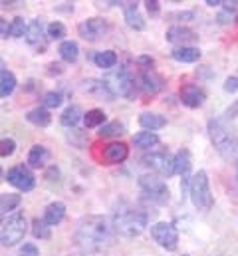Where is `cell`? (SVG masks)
<instances>
[{
  "mask_svg": "<svg viewBox=\"0 0 238 256\" xmlns=\"http://www.w3.org/2000/svg\"><path fill=\"white\" fill-rule=\"evenodd\" d=\"M137 64L147 66V68L151 70V66H153V58H149V56H139V58H137Z\"/></svg>",
  "mask_w": 238,
  "mask_h": 256,
  "instance_id": "cell-45",
  "label": "cell"
},
{
  "mask_svg": "<svg viewBox=\"0 0 238 256\" xmlns=\"http://www.w3.org/2000/svg\"><path fill=\"white\" fill-rule=\"evenodd\" d=\"M114 226L121 236H139L147 226V214L131 204H119L118 210H114Z\"/></svg>",
  "mask_w": 238,
  "mask_h": 256,
  "instance_id": "cell-2",
  "label": "cell"
},
{
  "mask_svg": "<svg viewBox=\"0 0 238 256\" xmlns=\"http://www.w3.org/2000/svg\"><path fill=\"white\" fill-rule=\"evenodd\" d=\"M165 38H167V42H171V44H188V42H194L198 36L190 30V28H184V26H173V28H169L167 32H165Z\"/></svg>",
  "mask_w": 238,
  "mask_h": 256,
  "instance_id": "cell-14",
  "label": "cell"
},
{
  "mask_svg": "<svg viewBox=\"0 0 238 256\" xmlns=\"http://www.w3.org/2000/svg\"><path fill=\"white\" fill-rule=\"evenodd\" d=\"M123 133H125V128H123L119 122H110V124L102 126L100 131H98L100 137H119V135H123Z\"/></svg>",
  "mask_w": 238,
  "mask_h": 256,
  "instance_id": "cell-33",
  "label": "cell"
},
{
  "mask_svg": "<svg viewBox=\"0 0 238 256\" xmlns=\"http://www.w3.org/2000/svg\"><path fill=\"white\" fill-rule=\"evenodd\" d=\"M62 72H64V68H62V64H58V62L48 64V74H62Z\"/></svg>",
  "mask_w": 238,
  "mask_h": 256,
  "instance_id": "cell-44",
  "label": "cell"
},
{
  "mask_svg": "<svg viewBox=\"0 0 238 256\" xmlns=\"http://www.w3.org/2000/svg\"><path fill=\"white\" fill-rule=\"evenodd\" d=\"M0 34H2V38H8L10 36V24H6L4 18L0 20Z\"/></svg>",
  "mask_w": 238,
  "mask_h": 256,
  "instance_id": "cell-43",
  "label": "cell"
},
{
  "mask_svg": "<svg viewBox=\"0 0 238 256\" xmlns=\"http://www.w3.org/2000/svg\"><path fill=\"white\" fill-rule=\"evenodd\" d=\"M20 194H14V192H2V196H0V210H2V214H6V212H12L18 204H20Z\"/></svg>",
  "mask_w": 238,
  "mask_h": 256,
  "instance_id": "cell-31",
  "label": "cell"
},
{
  "mask_svg": "<svg viewBox=\"0 0 238 256\" xmlns=\"http://www.w3.org/2000/svg\"><path fill=\"white\" fill-rule=\"evenodd\" d=\"M94 62H96L98 68H102V70H112V68H116V64H118V54L114 50H104V52H98L94 56Z\"/></svg>",
  "mask_w": 238,
  "mask_h": 256,
  "instance_id": "cell-28",
  "label": "cell"
},
{
  "mask_svg": "<svg viewBox=\"0 0 238 256\" xmlns=\"http://www.w3.org/2000/svg\"><path fill=\"white\" fill-rule=\"evenodd\" d=\"M62 102H64V96L60 92H48L44 96V108L46 110H56L62 106Z\"/></svg>",
  "mask_w": 238,
  "mask_h": 256,
  "instance_id": "cell-35",
  "label": "cell"
},
{
  "mask_svg": "<svg viewBox=\"0 0 238 256\" xmlns=\"http://www.w3.org/2000/svg\"><path fill=\"white\" fill-rule=\"evenodd\" d=\"M236 116H238V100L230 106V108H228V110H226V120H234Z\"/></svg>",
  "mask_w": 238,
  "mask_h": 256,
  "instance_id": "cell-42",
  "label": "cell"
},
{
  "mask_svg": "<svg viewBox=\"0 0 238 256\" xmlns=\"http://www.w3.org/2000/svg\"><path fill=\"white\" fill-rule=\"evenodd\" d=\"M76 244L86 252H98L102 250L110 240V226L108 220L100 214L84 216L76 226Z\"/></svg>",
  "mask_w": 238,
  "mask_h": 256,
  "instance_id": "cell-1",
  "label": "cell"
},
{
  "mask_svg": "<svg viewBox=\"0 0 238 256\" xmlns=\"http://www.w3.org/2000/svg\"><path fill=\"white\" fill-rule=\"evenodd\" d=\"M133 143H135V147H139V149H151L153 145L159 143V137H157V133H153V131H139V133L133 137Z\"/></svg>",
  "mask_w": 238,
  "mask_h": 256,
  "instance_id": "cell-29",
  "label": "cell"
},
{
  "mask_svg": "<svg viewBox=\"0 0 238 256\" xmlns=\"http://www.w3.org/2000/svg\"><path fill=\"white\" fill-rule=\"evenodd\" d=\"M84 116H86V114L82 112V108H80V106H70V108H66V110H64V114H62L60 122H62V126H66V128H76Z\"/></svg>",
  "mask_w": 238,
  "mask_h": 256,
  "instance_id": "cell-25",
  "label": "cell"
},
{
  "mask_svg": "<svg viewBox=\"0 0 238 256\" xmlns=\"http://www.w3.org/2000/svg\"><path fill=\"white\" fill-rule=\"evenodd\" d=\"M26 120H28L30 124L38 126V128H48L50 122H52V116H50V112H48L46 108H34V110L28 112Z\"/></svg>",
  "mask_w": 238,
  "mask_h": 256,
  "instance_id": "cell-24",
  "label": "cell"
},
{
  "mask_svg": "<svg viewBox=\"0 0 238 256\" xmlns=\"http://www.w3.org/2000/svg\"><path fill=\"white\" fill-rule=\"evenodd\" d=\"M139 187L149 200H153L157 204H165L169 200V187L163 183V179H159L155 175H141Z\"/></svg>",
  "mask_w": 238,
  "mask_h": 256,
  "instance_id": "cell-7",
  "label": "cell"
},
{
  "mask_svg": "<svg viewBox=\"0 0 238 256\" xmlns=\"http://www.w3.org/2000/svg\"><path fill=\"white\" fill-rule=\"evenodd\" d=\"M204 100H206V94H204L202 88H198L196 84H186V86L180 88V102H182L186 108L196 110V108H200V106L204 104Z\"/></svg>",
  "mask_w": 238,
  "mask_h": 256,
  "instance_id": "cell-12",
  "label": "cell"
},
{
  "mask_svg": "<svg viewBox=\"0 0 238 256\" xmlns=\"http://www.w3.org/2000/svg\"><path fill=\"white\" fill-rule=\"evenodd\" d=\"M141 88L147 94H157V92L163 90V78L155 70H145L141 74Z\"/></svg>",
  "mask_w": 238,
  "mask_h": 256,
  "instance_id": "cell-15",
  "label": "cell"
},
{
  "mask_svg": "<svg viewBox=\"0 0 238 256\" xmlns=\"http://www.w3.org/2000/svg\"><path fill=\"white\" fill-rule=\"evenodd\" d=\"M64 216H66V204L64 202H50L48 206H46V210H44V220L50 224V226H56L60 224L62 220H64Z\"/></svg>",
  "mask_w": 238,
  "mask_h": 256,
  "instance_id": "cell-18",
  "label": "cell"
},
{
  "mask_svg": "<svg viewBox=\"0 0 238 256\" xmlns=\"http://www.w3.org/2000/svg\"><path fill=\"white\" fill-rule=\"evenodd\" d=\"M58 177H60L58 167H50V169L46 171V179H48V181H58Z\"/></svg>",
  "mask_w": 238,
  "mask_h": 256,
  "instance_id": "cell-40",
  "label": "cell"
},
{
  "mask_svg": "<svg viewBox=\"0 0 238 256\" xmlns=\"http://www.w3.org/2000/svg\"><path fill=\"white\" fill-rule=\"evenodd\" d=\"M26 30H28V24L24 22V18H14L12 24H10V38L26 36Z\"/></svg>",
  "mask_w": 238,
  "mask_h": 256,
  "instance_id": "cell-34",
  "label": "cell"
},
{
  "mask_svg": "<svg viewBox=\"0 0 238 256\" xmlns=\"http://www.w3.org/2000/svg\"><path fill=\"white\" fill-rule=\"evenodd\" d=\"M192 167V159H190V153L186 149H178L177 155H175V173L180 175L182 179L188 177V171Z\"/></svg>",
  "mask_w": 238,
  "mask_h": 256,
  "instance_id": "cell-23",
  "label": "cell"
},
{
  "mask_svg": "<svg viewBox=\"0 0 238 256\" xmlns=\"http://www.w3.org/2000/svg\"><path fill=\"white\" fill-rule=\"evenodd\" d=\"M123 8H125V22H127V26L133 28V30H143L145 28V20L139 14L137 2H125Z\"/></svg>",
  "mask_w": 238,
  "mask_h": 256,
  "instance_id": "cell-16",
  "label": "cell"
},
{
  "mask_svg": "<svg viewBox=\"0 0 238 256\" xmlns=\"http://www.w3.org/2000/svg\"><path fill=\"white\" fill-rule=\"evenodd\" d=\"M46 32H48V38L50 40H62L66 36V26L62 22H52V24H48Z\"/></svg>",
  "mask_w": 238,
  "mask_h": 256,
  "instance_id": "cell-36",
  "label": "cell"
},
{
  "mask_svg": "<svg viewBox=\"0 0 238 256\" xmlns=\"http://www.w3.org/2000/svg\"><path fill=\"white\" fill-rule=\"evenodd\" d=\"M206 4L208 6H220V4H224L222 0H206Z\"/></svg>",
  "mask_w": 238,
  "mask_h": 256,
  "instance_id": "cell-46",
  "label": "cell"
},
{
  "mask_svg": "<svg viewBox=\"0 0 238 256\" xmlns=\"http://www.w3.org/2000/svg\"><path fill=\"white\" fill-rule=\"evenodd\" d=\"M58 52H60V58L64 62H68V64H74L78 60V56H80V48H78V44L74 40H64L60 44Z\"/></svg>",
  "mask_w": 238,
  "mask_h": 256,
  "instance_id": "cell-26",
  "label": "cell"
},
{
  "mask_svg": "<svg viewBox=\"0 0 238 256\" xmlns=\"http://www.w3.org/2000/svg\"><path fill=\"white\" fill-rule=\"evenodd\" d=\"M108 30H110V26H108V22L102 20V18H88V20H84V22L78 26L80 36H82L84 40H88V42H98L100 38H104V36L108 34Z\"/></svg>",
  "mask_w": 238,
  "mask_h": 256,
  "instance_id": "cell-11",
  "label": "cell"
},
{
  "mask_svg": "<svg viewBox=\"0 0 238 256\" xmlns=\"http://www.w3.org/2000/svg\"><path fill=\"white\" fill-rule=\"evenodd\" d=\"M108 84V88L112 90L114 96H123V98H135L137 90H135V80L129 74V70L119 68L116 74H112L108 80H104Z\"/></svg>",
  "mask_w": 238,
  "mask_h": 256,
  "instance_id": "cell-6",
  "label": "cell"
},
{
  "mask_svg": "<svg viewBox=\"0 0 238 256\" xmlns=\"http://www.w3.org/2000/svg\"><path fill=\"white\" fill-rule=\"evenodd\" d=\"M145 6H147V10H149V14H157V12H159V2H157V0H147Z\"/></svg>",
  "mask_w": 238,
  "mask_h": 256,
  "instance_id": "cell-41",
  "label": "cell"
},
{
  "mask_svg": "<svg viewBox=\"0 0 238 256\" xmlns=\"http://www.w3.org/2000/svg\"><path fill=\"white\" fill-rule=\"evenodd\" d=\"M224 92H228V94H234L238 92V78L236 76H232V78H226V82H224Z\"/></svg>",
  "mask_w": 238,
  "mask_h": 256,
  "instance_id": "cell-39",
  "label": "cell"
},
{
  "mask_svg": "<svg viewBox=\"0 0 238 256\" xmlns=\"http://www.w3.org/2000/svg\"><path fill=\"white\" fill-rule=\"evenodd\" d=\"M48 159H50V151H48L44 145H34V147L30 149V153H28V165H30L32 169H42V167H46Z\"/></svg>",
  "mask_w": 238,
  "mask_h": 256,
  "instance_id": "cell-17",
  "label": "cell"
},
{
  "mask_svg": "<svg viewBox=\"0 0 238 256\" xmlns=\"http://www.w3.org/2000/svg\"><path fill=\"white\" fill-rule=\"evenodd\" d=\"M208 135L224 159H238V135L222 120H208Z\"/></svg>",
  "mask_w": 238,
  "mask_h": 256,
  "instance_id": "cell-3",
  "label": "cell"
},
{
  "mask_svg": "<svg viewBox=\"0 0 238 256\" xmlns=\"http://www.w3.org/2000/svg\"><path fill=\"white\" fill-rule=\"evenodd\" d=\"M151 236L153 240L165 248V250H175L178 246V230L173 222H157L151 226Z\"/></svg>",
  "mask_w": 238,
  "mask_h": 256,
  "instance_id": "cell-9",
  "label": "cell"
},
{
  "mask_svg": "<svg viewBox=\"0 0 238 256\" xmlns=\"http://www.w3.org/2000/svg\"><path fill=\"white\" fill-rule=\"evenodd\" d=\"M32 234L36 236V238H50V224L44 220V218H34L32 220Z\"/></svg>",
  "mask_w": 238,
  "mask_h": 256,
  "instance_id": "cell-32",
  "label": "cell"
},
{
  "mask_svg": "<svg viewBox=\"0 0 238 256\" xmlns=\"http://www.w3.org/2000/svg\"><path fill=\"white\" fill-rule=\"evenodd\" d=\"M28 230L26 216L22 212H12L8 218H4L2 228H0V242L2 246H14L18 244Z\"/></svg>",
  "mask_w": 238,
  "mask_h": 256,
  "instance_id": "cell-5",
  "label": "cell"
},
{
  "mask_svg": "<svg viewBox=\"0 0 238 256\" xmlns=\"http://www.w3.org/2000/svg\"><path fill=\"white\" fill-rule=\"evenodd\" d=\"M14 151H16V141L10 139V137H4V139L0 141V155H2V157H10Z\"/></svg>",
  "mask_w": 238,
  "mask_h": 256,
  "instance_id": "cell-37",
  "label": "cell"
},
{
  "mask_svg": "<svg viewBox=\"0 0 238 256\" xmlns=\"http://www.w3.org/2000/svg\"><path fill=\"white\" fill-rule=\"evenodd\" d=\"M108 118H106V114L102 112V110H90L86 116H84V122H86V128L94 129V128H102V126H106L108 122H106Z\"/></svg>",
  "mask_w": 238,
  "mask_h": 256,
  "instance_id": "cell-30",
  "label": "cell"
},
{
  "mask_svg": "<svg viewBox=\"0 0 238 256\" xmlns=\"http://www.w3.org/2000/svg\"><path fill=\"white\" fill-rule=\"evenodd\" d=\"M139 126L147 131H155V129H161L167 126V120L165 116L161 114H151V112H145L139 116Z\"/></svg>",
  "mask_w": 238,
  "mask_h": 256,
  "instance_id": "cell-20",
  "label": "cell"
},
{
  "mask_svg": "<svg viewBox=\"0 0 238 256\" xmlns=\"http://www.w3.org/2000/svg\"><path fill=\"white\" fill-rule=\"evenodd\" d=\"M127 155H129V147L125 143H121V141H114V143L104 147L102 159H104L106 165H119V163H123L127 159Z\"/></svg>",
  "mask_w": 238,
  "mask_h": 256,
  "instance_id": "cell-13",
  "label": "cell"
},
{
  "mask_svg": "<svg viewBox=\"0 0 238 256\" xmlns=\"http://www.w3.org/2000/svg\"><path fill=\"white\" fill-rule=\"evenodd\" d=\"M14 90H16V78L6 66L2 64V70H0V96L8 98V96H12Z\"/></svg>",
  "mask_w": 238,
  "mask_h": 256,
  "instance_id": "cell-22",
  "label": "cell"
},
{
  "mask_svg": "<svg viewBox=\"0 0 238 256\" xmlns=\"http://www.w3.org/2000/svg\"><path fill=\"white\" fill-rule=\"evenodd\" d=\"M171 56L177 60V62H182V64H192L196 60H200V50L194 48V46H178L171 52Z\"/></svg>",
  "mask_w": 238,
  "mask_h": 256,
  "instance_id": "cell-19",
  "label": "cell"
},
{
  "mask_svg": "<svg viewBox=\"0 0 238 256\" xmlns=\"http://www.w3.org/2000/svg\"><path fill=\"white\" fill-rule=\"evenodd\" d=\"M6 181H8L12 187H16L18 191H24V192L32 191V189L36 187V177H34V173H32L28 167H24V165H16V167L8 169Z\"/></svg>",
  "mask_w": 238,
  "mask_h": 256,
  "instance_id": "cell-10",
  "label": "cell"
},
{
  "mask_svg": "<svg viewBox=\"0 0 238 256\" xmlns=\"http://www.w3.org/2000/svg\"><path fill=\"white\" fill-rule=\"evenodd\" d=\"M84 90L88 94H94V96H100V98H106V100L114 98L112 90L108 88V84L104 80H88V82H84Z\"/></svg>",
  "mask_w": 238,
  "mask_h": 256,
  "instance_id": "cell-21",
  "label": "cell"
},
{
  "mask_svg": "<svg viewBox=\"0 0 238 256\" xmlns=\"http://www.w3.org/2000/svg\"><path fill=\"white\" fill-rule=\"evenodd\" d=\"M42 36H44V22L42 20H32L28 24V30H26V36H24L26 42L36 46V44L42 42Z\"/></svg>",
  "mask_w": 238,
  "mask_h": 256,
  "instance_id": "cell-27",
  "label": "cell"
},
{
  "mask_svg": "<svg viewBox=\"0 0 238 256\" xmlns=\"http://www.w3.org/2000/svg\"><path fill=\"white\" fill-rule=\"evenodd\" d=\"M141 163H143L147 169H151V171H155V173H159V175H165V177L175 175V157H171V155L165 153V151L147 153V155L141 157Z\"/></svg>",
  "mask_w": 238,
  "mask_h": 256,
  "instance_id": "cell-8",
  "label": "cell"
},
{
  "mask_svg": "<svg viewBox=\"0 0 238 256\" xmlns=\"http://www.w3.org/2000/svg\"><path fill=\"white\" fill-rule=\"evenodd\" d=\"M18 256H40V250L34 242H24L18 250Z\"/></svg>",
  "mask_w": 238,
  "mask_h": 256,
  "instance_id": "cell-38",
  "label": "cell"
},
{
  "mask_svg": "<svg viewBox=\"0 0 238 256\" xmlns=\"http://www.w3.org/2000/svg\"><path fill=\"white\" fill-rule=\"evenodd\" d=\"M190 200L194 204V208L198 210H210L214 204V196L210 192V185H208V175L206 171H198L190 177Z\"/></svg>",
  "mask_w": 238,
  "mask_h": 256,
  "instance_id": "cell-4",
  "label": "cell"
}]
</instances>
